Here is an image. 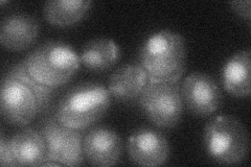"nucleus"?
Masks as SVG:
<instances>
[{
    "mask_svg": "<svg viewBox=\"0 0 251 167\" xmlns=\"http://www.w3.org/2000/svg\"><path fill=\"white\" fill-rule=\"evenodd\" d=\"M139 61L149 81L178 83L186 67L185 40L172 30L155 33L141 45Z\"/></svg>",
    "mask_w": 251,
    "mask_h": 167,
    "instance_id": "obj_1",
    "label": "nucleus"
},
{
    "mask_svg": "<svg viewBox=\"0 0 251 167\" xmlns=\"http://www.w3.org/2000/svg\"><path fill=\"white\" fill-rule=\"evenodd\" d=\"M149 82L141 65L127 64L117 68L109 78V93L120 101H129L140 96Z\"/></svg>",
    "mask_w": 251,
    "mask_h": 167,
    "instance_id": "obj_12",
    "label": "nucleus"
},
{
    "mask_svg": "<svg viewBox=\"0 0 251 167\" xmlns=\"http://www.w3.org/2000/svg\"><path fill=\"white\" fill-rule=\"evenodd\" d=\"M127 149L133 163L140 166H159L168 160L170 143L161 132L141 128L129 137Z\"/></svg>",
    "mask_w": 251,
    "mask_h": 167,
    "instance_id": "obj_9",
    "label": "nucleus"
},
{
    "mask_svg": "<svg viewBox=\"0 0 251 167\" xmlns=\"http://www.w3.org/2000/svg\"><path fill=\"white\" fill-rule=\"evenodd\" d=\"M0 106L4 120L18 126L28 124L41 112L36 92L26 83L10 74L2 78Z\"/></svg>",
    "mask_w": 251,
    "mask_h": 167,
    "instance_id": "obj_6",
    "label": "nucleus"
},
{
    "mask_svg": "<svg viewBox=\"0 0 251 167\" xmlns=\"http://www.w3.org/2000/svg\"><path fill=\"white\" fill-rule=\"evenodd\" d=\"M110 106V93L97 83H83L70 89L59 102L56 118L68 128L82 131L98 122Z\"/></svg>",
    "mask_w": 251,
    "mask_h": 167,
    "instance_id": "obj_3",
    "label": "nucleus"
},
{
    "mask_svg": "<svg viewBox=\"0 0 251 167\" xmlns=\"http://www.w3.org/2000/svg\"><path fill=\"white\" fill-rule=\"evenodd\" d=\"M23 63L31 77L52 89L67 84L81 64L80 58L72 47L54 40L37 46Z\"/></svg>",
    "mask_w": 251,
    "mask_h": 167,
    "instance_id": "obj_2",
    "label": "nucleus"
},
{
    "mask_svg": "<svg viewBox=\"0 0 251 167\" xmlns=\"http://www.w3.org/2000/svg\"><path fill=\"white\" fill-rule=\"evenodd\" d=\"M139 105L149 120L162 129L178 124L183 101L178 83L149 81L139 96Z\"/></svg>",
    "mask_w": 251,
    "mask_h": 167,
    "instance_id": "obj_5",
    "label": "nucleus"
},
{
    "mask_svg": "<svg viewBox=\"0 0 251 167\" xmlns=\"http://www.w3.org/2000/svg\"><path fill=\"white\" fill-rule=\"evenodd\" d=\"M123 140L113 130L104 126L91 129L83 139V154L86 160L96 166H112L123 154Z\"/></svg>",
    "mask_w": 251,
    "mask_h": 167,
    "instance_id": "obj_10",
    "label": "nucleus"
},
{
    "mask_svg": "<svg viewBox=\"0 0 251 167\" xmlns=\"http://www.w3.org/2000/svg\"><path fill=\"white\" fill-rule=\"evenodd\" d=\"M0 164L2 166H17L11 152L9 139L4 137L3 133H1V138H0Z\"/></svg>",
    "mask_w": 251,
    "mask_h": 167,
    "instance_id": "obj_18",
    "label": "nucleus"
},
{
    "mask_svg": "<svg viewBox=\"0 0 251 167\" xmlns=\"http://www.w3.org/2000/svg\"><path fill=\"white\" fill-rule=\"evenodd\" d=\"M82 64L91 71H105L121 58V49L112 39L97 38L86 43L78 55Z\"/></svg>",
    "mask_w": 251,
    "mask_h": 167,
    "instance_id": "obj_15",
    "label": "nucleus"
},
{
    "mask_svg": "<svg viewBox=\"0 0 251 167\" xmlns=\"http://www.w3.org/2000/svg\"><path fill=\"white\" fill-rule=\"evenodd\" d=\"M16 78L20 79V81L26 83L31 89H33L39 99V102H40V107H41V112L45 111L50 106V102L53 96V89L50 88V87L44 86L40 83H38L36 79L31 77V75L28 73V71L26 70V67L25 65V63H17L15 64L9 71V73Z\"/></svg>",
    "mask_w": 251,
    "mask_h": 167,
    "instance_id": "obj_17",
    "label": "nucleus"
},
{
    "mask_svg": "<svg viewBox=\"0 0 251 167\" xmlns=\"http://www.w3.org/2000/svg\"><path fill=\"white\" fill-rule=\"evenodd\" d=\"M180 93L187 110L199 117L214 114L223 99L216 79L204 72H193L187 75L180 87Z\"/></svg>",
    "mask_w": 251,
    "mask_h": 167,
    "instance_id": "obj_8",
    "label": "nucleus"
},
{
    "mask_svg": "<svg viewBox=\"0 0 251 167\" xmlns=\"http://www.w3.org/2000/svg\"><path fill=\"white\" fill-rule=\"evenodd\" d=\"M229 5L232 11L239 15L241 18L245 19L248 23L250 22V5L251 2L249 0H243V1H231Z\"/></svg>",
    "mask_w": 251,
    "mask_h": 167,
    "instance_id": "obj_19",
    "label": "nucleus"
},
{
    "mask_svg": "<svg viewBox=\"0 0 251 167\" xmlns=\"http://www.w3.org/2000/svg\"><path fill=\"white\" fill-rule=\"evenodd\" d=\"M91 4L88 0H49L44 3L43 13L50 24L64 27L83 19Z\"/></svg>",
    "mask_w": 251,
    "mask_h": 167,
    "instance_id": "obj_16",
    "label": "nucleus"
},
{
    "mask_svg": "<svg viewBox=\"0 0 251 167\" xmlns=\"http://www.w3.org/2000/svg\"><path fill=\"white\" fill-rule=\"evenodd\" d=\"M40 133L46 145V160L67 166L83 163V139L76 130L62 124L54 117L43 121Z\"/></svg>",
    "mask_w": 251,
    "mask_h": 167,
    "instance_id": "obj_7",
    "label": "nucleus"
},
{
    "mask_svg": "<svg viewBox=\"0 0 251 167\" xmlns=\"http://www.w3.org/2000/svg\"><path fill=\"white\" fill-rule=\"evenodd\" d=\"M203 141L207 155L221 164H239L249 152V136L239 119L231 115H219L205 125Z\"/></svg>",
    "mask_w": 251,
    "mask_h": 167,
    "instance_id": "obj_4",
    "label": "nucleus"
},
{
    "mask_svg": "<svg viewBox=\"0 0 251 167\" xmlns=\"http://www.w3.org/2000/svg\"><path fill=\"white\" fill-rule=\"evenodd\" d=\"M39 22L27 13L7 15L0 25V41L5 48L20 51L33 44L39 35Z\"/></svg>",
    "mask_w": 251,
    "mask_h": 167,
    "instance_id": "obj_11",
    "label": "nucleus"
},
{
    "mask_svg": "<svg viewBox=\"0 0 251 167\" xmlns=\"http://www.w3.org/2000/svg\"><path fill=\"white\" fill-rule=\"evenodd\" d=\"M224 89L235 97H248L250 86V50L245 49L230 57L222 70Z\"/></svg>",
    "mask_w": 251,
    "mask_h": 167,
    "instance_id": "obj_14",
    "label": "nucleus"
},
{
    "mask_svg": "<svg viewBox=\"0 0 251 167\" xmlns=\"http://www.w3.org/2000/svg\"><path fill=\"white\" fill-rule=\"evenodd\" d=\"M17 166H41L46 160V145L40 132L25 128L9 139Z\"/></svg>",
    "mask_w": 251,
    "mask_h": 167,
    "instance_id": "obj_13",
    "label": "nucleus"
}]
</instances>
